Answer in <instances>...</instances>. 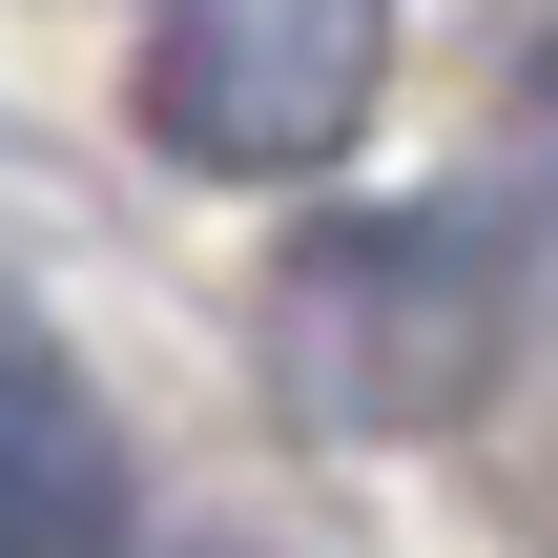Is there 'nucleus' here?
Listing matches in <instances>:
<instances>
[{
    "label": "nucleus",
    "instance_id": "f257e3e1",
    "mask_svg": "<svg viewBox=\"0 0 558 558\" xmlns=\"http://www.w3.org/2000/svg\"><path fill=\"white\" fill-rule=\"evenodd\" d=\"M393 104V0H145V145L207 186H311Z\"/></svg>",
    "mask_w": 558,
    "mask_h": 558
},
{
    "label": "nucleus",
    "instance_id": "f03ea898",
    "mask_svg": "<svg viewBox=\"0 0 558 558\" xmlns=\"http://www.w3.org/2000/svg\"><path fill=\"white\" fill-rule=\"evenodd\" d=\"M0 558H124V435L41 331H0Z\"/></svg>",
    "mask_w": 558,
    "mask_h": 558
}]
</instances>
